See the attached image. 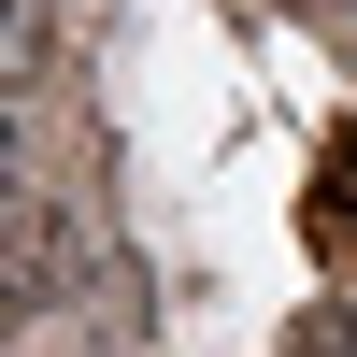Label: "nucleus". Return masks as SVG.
<instances>
[{
	"instance_id": "obj_1",
	"label": "nucleus",
	"mask_w": 357,
	"mask_h": 357,
	"mask_svg": "<svg viewBox=\"0 0 357 357\" xmlns=\"http://www.w3.org/2000/svg\"><path fill=\"white\" fill-rule=\"evenodd\" d=\"M301 257L329 286H357V114L329 129V158H314V186H301Z\"/></svg>"
},
{
	"instance_id": "obj_2",
	"label": "nucleus",
	"mask_w": 357,
	"mask_h": 357,
	"mask_svg": "<svg viewBox=\"0 0 357 357\" xmlns=\"http://www.w3.org/2000/svg\"><path fill=\"white\" fill-rule=\"evenodd\" d=\"M272 357H357V301H343V286H329V301H301Z\"/></svg>"
},
{
	"instance_id": "obj_3",
	"label": "nucleus",
	"mask_w": 357,
	"mask_h": 357,
	"mask_svg": "<svg viewBox=\"0 0 357 357\" xmlns=\"http://www.w3.org/2000/svg\"><path fill=\"white\" fill-rule=\"evenodd\" d=\"M286 15H314V29H343V15H357V0H286Z\"/></svg>"
}]
</instances>
